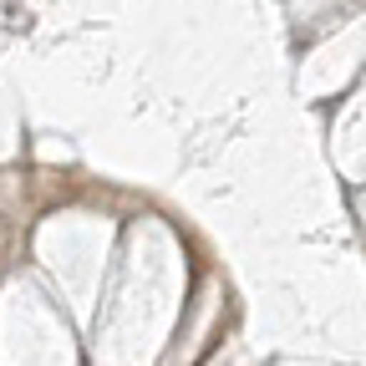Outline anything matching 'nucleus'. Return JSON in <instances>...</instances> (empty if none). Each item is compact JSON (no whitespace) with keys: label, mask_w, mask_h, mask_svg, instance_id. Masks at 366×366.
Returning <instances> with one entry per match:
<instances>
[]
</instances>
